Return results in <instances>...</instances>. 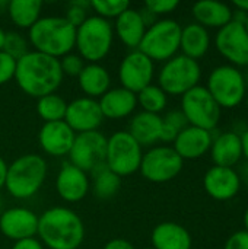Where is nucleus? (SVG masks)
I'll return each instance as SVG.
<instances>
[{
	"mask_svg": "<svg viewBox=\"0 0 248 249\" xmlns=\"http://www.w3.org/2000/svg\"><path fill=\"white\" fill-rule=\"evenodd\" d=\"M203 187L208 196L216 201H228L241 190V178L235 168L212 166L203 177Z\"/></svg>",
	"mask_w": 248,
	"mask_h": 249,
	"instance_id": "obj_17",
	"label": "nucleus"
},
{
	"mask_svg": "<svg viewBox=\"0 0 248 249\" xmlns=\"http://www.w3.org/2000/svg\"><path fill=\"white\" fill-rule=\"evenodd\" d=\"M161 130H162V117L142 111L132 118L127 131L143 147L161 142Z\"/></svg>",
	"mask_w": 248,
	"mask_h": 249,
	"instance_id": "obj_26",
	"label": "nucleus"
},
{
	"mask_svg": "<svg viewBox=\"0 0 248 249\" xmlns=\"http://www.w3.org/2000/svg\"><path fill=\"white\" fill-rule=\"evenodd\" d=\"M143 249H153V248H143Z\"/></svg>",
	"mask_w": 248,
	"mask_h": 249,
	"instance_id": "obj_50",
	"label": "nucleus"
},
{
	"mask_svg": "<svg viewBox=\"0 0 248 249\" xmlns=\"http://www.w3.org/2000/svg\"><path fill=\"white\" fill-rule=\"evenodd\" d=\"M15 71H16V60L7 55L4 51H0V86L13 80Z\"/></svg>",
	"mask_w": 248,
	"mask_h": 249,
	"instance_id": "obj_39",
	"label": "nucleus"
},
{
	"mask_svg": "<svg viewBox=\"0 0 248 249\" xmlns=\"http://www.w3.org/2000/svg\"><path fill=\"white\" fill-rule=\"evenodd\" d=\"M77 85L85 96L99 99L111 86V77L108 70L99 63L85 64L83 70L77 76Z\"/></svg>",
	"mask_w": 248,
	"mask_h": 249,
	"instance_id": "obj_27",
	"label": "nucleus"
},
{
	"mask_svg": "<svg viewBox=\"0 0 248 249\" xmlns=\"http://www.w3.org/2000/svg\"><path fill=\"white\" fill-rule=\"evenodd\" d=\"M244 228H246L244 231L248 232V207L246 209V212H244Z\"/></svg>",
	"mask_w": 248,
	"mask_h": 249,
	"instance_id": "obj_48",
	"label": "nucleus"
},
{
	"mask_svg": "<svg viewBox=\"0 0 248 249\" xmlns=\"http://www.w3.org/2000/svg\"><path fill=\"white\" fill-rule=\"evenodd\" d=\"M224 249H248V232L237 231L225 242Z\"/></svg>",
	"mask_w": 248,
	"mask_h": 249,
	"instance_id": "obj_40",
	"label": "nucleus"
},
{
	"mask_svg": "<svg viewBox=\"0 0 248 249\" xmlns=\"http://www.w3.org/2000/svg\"><path fill=\"white\" fill-rule=\"evenodd\" d=\"M92 174H94V178H92L91 187L96 198L110 200L120 191L121 178L115 175L113 171H110L107 166H102Z\"/></svg>",
	"mask_w": 248,
	"mask_h": 249,
	"instance_id": "obj_30",
	"label": "nucleus"
},
{
	"mask_svg": "<svg viewBox=\"0 0 248 249\" xmlns=\"http://www.w3.org/2000/svg\"><path fill=\"white\" fill-rule=\"evenodd\" d=\"M181 29L183 26L174 19H159L148 26L137 50L153 63H165L177 55L180 50Z\"/></svg>",
	"mask_w": 248,
	"mask_h": 249,
	"instance_id": "obj_6",
	"label": "nucleus"
},
{
	"mask_svg": "<svg viewBox=\"0 0 248 249\" xmlns=\"http://www.w3.org/2000/svg\"><path fill=\"white\" fill-rule=\"evenodd\" d=\"M60 67L63 71V76H70V77H76L80 74V71L85 67V61L79 54H73L69 53L64 57H61L60 60Z\"/></svg>",
	"mask_w": 248,
	"mask_h": 249,
	"instance_id": "obj_37",
	"label": "nucleus"
},
{
	"mask_svg": "<svg viewBox=\"0 0 248 249\" xmlns=\"http://www.w3.org/2000/svg\"><path fill=\"white\" fill-rule=\"evenodd\" d=\"M191 13L196 23L203 28L221 29L232 20V7L227 3L216 0H202L193 4Z\"/></svg>",
	"mask_w": 248,
	"mask_h": 249,
	"instance_id": "obj_25",
	"label": "nucleus"
},
{
	"mask_svg": "<svg viewBox=\"0 0 248 249\" xmlns=\"http://www.w3.org/2000/svg\"><path fill=\"white\" fill-rule=\"evenodd\" d=\"M38 217L35 212L26 207H12L0 216V232L4 238L18 242L37 238Z\"/></svg>",
	"mask_w": 248,
	"mask_h": 249,
	"instance_id": "obj_16",
	"label": "nucleus"
},
{
	"mask_svg": "<svg viewBox=\"0 0 248 249\" xmlns=\"http://www.w3.org/2000/svg\"><path fill=\"white\" fill-rule=\"evenodd\" d=\"M210 47V34L206 28L199 23H189L181 29L180 50L181 54L199 61L205 57Z\"/></svg>",
	"mask_w": 248,
	"mask_h": 249,
	"instance_id": "obj_28",
	"label": "nucleus"
},
{
	"mask_svg": "<svg viewBox=\"0 0 248 249\" xmlns=\"http://www.w3.org/2000/svg\"><path fill=\"white\" fill-rule=\"evenodd\" d=\"M209 152L215 166L234 168L243 159L241 136L235 131H224L213 137Z\"/></svg>",
	"mask_w": 248,
	"mask_h": 249,
	"instance_id": "obj_23",
	"label": "nucleus"
},
{
	"mask_svg": "<svg viewBox=\"0 0 248 249\" xmlns=\"http://www.w3.org/2000/svg\"><path fill=\"white\" fill-rule=\"evenodd\" d=\"M137 105L142 107L143 112L156 114L159 115L168 104V95L158 86V85H149L145 89H142L139 93H136Z\"/></svg>",
	"mask_w": 248,
	"mask_h": 249,
	"instance_id": "obj_32",
	"label": "nucleus"
},
{
	"mask_svg": "<svg viewBox=\"0 0 248 249\" xmlns=\"http://www.w3.org/2000/svg\"><path fill=\"white\" fill-rule=\"evenodd\" d=\"M37 236L48 249H77L85 239V225L73 210L56 206L38 217Z\"/></svg>",
	"mask_w": 248,
	"mask_h": 249,
	"instance_id": "obj_2",
	"label": "nucleus"
},
{
	"mask_svg": "<svg viewBox=\"0 0 248 249\" xmlns=\"http://www.w3.org/2000/svg\"><path fill=\"white\" fill-rule=\"evenodd\" d=\"M3 51L10 55L15 60H19L20 57H23L28 51H29V42L28 39L15 31L6 32V38H4V45H3Z\"/></svg>",
	"mask_w": 248,
	"mask_h": 249,
	"instance_id": "obj_35",
	"label": "nucleus"
},
{
	"mask_svg": "<svg viewBox=\"0 0 248 249\" xmlns=\"http://www.w3.org/2000/svg\"><path fill=\"white\" fill-rule=\"evenodd\" d=\"M184 160L177 155L172 146H155L143 153L139 172L155 184L172 181L183 171Z\"/></svg>",
	"mask_w": 248,
	"mask_h": 249,
	"instance_id": "obj_11",
	"label": "nucleus"
},
{
	"mask_svg": "<svg viewBox=\"0 0 248 249\" xmlns=\"http://www.w3.org/2000/svg\"><path fill=\"white\" fill-rule=\"evenodd\" d=\"M114 42V28L110 20L96 15L88 16L86 20L76 28L75 48L83 61L99 63L111 51Z\"/></svg>",
	"mask_w": 248,
	"mask_h": 249,
	"instance_id": "obj_5",
	"label": "nucleus"
},
{
	"mask_svg": "<svg viewBox=\"0 0 248 249\" xmlns=\"http://www.w3.org/2000/svg\"><path fill=\"white\" fill-rule=\"evenodd\" d=\"M178 6V0H148L145 3V12L152 16H162L172 13Z\"/></svg>",
	"mask_w": 248,
	"mask_h": 249,
	"instance_id": "obj_38",
	"label": "nucleus"
},
{
	"mask_svg": "<svg viewBox=\"0 0 248 249\" xmlns=\"http://www.w3.org/2000/svg\"><path fill=\"white\" fill-rule=\"evenodd\" d=\"M91 9L95 10V15L102 19L118 18L124 10L130 7V3L126 0H91Z\"/></svg>",
	"mask_w": 248,
	"mask_h": 249,
	"instance_id": "obj_34",
	"label": "nucleus"
},
{
	"mask_svg": "<svg viewBox=\"0 0 248 249\" xmlns=\"http://www.w3.org/2000/svg\"><path fill=\"white\" fill-rule=\"evenodd\" d=\"M151 242L153 249H191L193 247L190 232L175 222L156 225L152 231Z\"/></svg>",
	"mask_w": 248,
	"mask_h": 249,
	"instance_id": "obj_24",
	"label": "nucleus"
},
{
	"mask_svg": "<svg viewBox=\"0 0 248 249\" xmlns=\"http://www.w3.org/2000/svg\"><path fill=\"white\" fill-rule=\"evenodd\" d=\"M155 76V63L139 50H132L120 63L118 79L121 88L139 93L146 86L152 85Z\"/></svg>",
	"mask_w": 248,
	"mask_h": 249,
	"instance_id": "obj_13",
	"label": "nucleus"
},
{
	"mask_svg": "<svg viewBox=\"0 0 248 249\" xmlns=\"http://www.w3.org/2000/svg\"><path fill=\"white\" fill-rule=\"evenodd\" d=\"M76 28L64 16H44L28 31V42L34 51L60 60L75 48Z\"/></svg>",
	"mask_w": 248,
	"mask_h": 249,
	"instance_id": "obj_3",
	"label": "nucleus"
},
{
	"mask_svg": "<svg viewBox=\"0 0 248 249\" xmlns=\"http://www.w3.org/2000/svg\"><path fill=\"white\" fill-rule=\"evenodd\" d=\"M232 4H234L235 9H240V10L248 13V0H235Z\"/></svg>",
	"mask_w": 248,
	"mask_h": 249,
	"instance_id": "obj_46",
	"label": "nucleus"
},
{
	"mask_svg": "<svg viewBox=\"0 0 248 249\" xmlns=\"http://www.w3.org/2000/svg\"><path fill=\"white\" fill-rule=\"evenodd\" d=\"M88 9H91V3L89 1H83V0H76V1H70L69 7L66 10V16L64 19L72 23L75 28H77L79 25H82L86 18H88Z\"/></svg>",
	"mask_w": 248,
	"mask_h": 249,
	"instance_id": "obj_36",
	"label": "nucleus"
},
{
	"mask_svg": "<svg viewBox=\"0 0 248 249\" xmlns=\"http://www.w3.org/2000/svg\"><path fill=\"white\" fill-rule=\"evenodd\" d=\"M189 125L199 127L208 131H213L219 121L222 109L212 98L206 86H196L181 96V109H180Z\"/></svg>",
	"mask_w": 248,
	"mask_h": 249,
	"instance_id": "obj_10",
	"label": "nucleus"
},
{
	"mask_svg": "<svg viewBox=\"0 0 248 249\" xmlns=\"http://www.w3.org/2000/svg\"><path fill=\"white\" fill-rule=\"evenodd\" d=\"M202 67L199 61L177 54L164 63L158 73V86L172 96H183L193 88L199 86Z\"/></svg>",
	"mask_w": 248,
	"mask_h": 249,
	"instance_id": "obj_8",
	"label": "nucleus"
},
{
	"mask_svg": "<svg viewBox=\"0 0 248 249\" xmlns=\"http://www.w3.org/2000/svg\"><path fill=\"white\" fill-rule=\"evenodd\" d=\"M113 28L118 39L132 51L139 48L148 29V22L145 20V16L140 10L129 7L115 19Z\"/></svg>",
	"mask_w": 248,
	"mask_h": 249,
	"instance_id": "obj_21",
	"label": "nucleus"
},
{
	"mask_svg": "<svg viewBox=\"0 0 248 249\" xmlns=\"http://www.w3.org/2000/svg\"><path fill=\"white\" fill-rule=\"evenodd\" d=\"M4 38H6V31L0 26V51H3V45H4Z\"/></svg>",
	"mask_w": 248,
	"mask_h": 249,
	"instance_id": "obj_47",
	"label": "nucleus"
},
{
	"mask_svg": "<svg viewBox=\"0 0 248 249\" xmlns=\"http://www.w3.org/2000/svg\"><path fill=\"white\" fill-rule=\"evenodd\" d=\"M206 89L221 109H232L244 101L247 95V80L238 67L222 64L210 71Z\"/></svg>",
	"mask_w": 248,
	"mask_h": 249,
	"instance_id": "obj_7",
	"label": "nucleus"
},
{
	"mask_svg": "<svg viewBox=\"0 0 248 249\" xmlns=\"http://www.w3.org/2000/svg\"><path fill=\"white\" fill-rule=\"evenodd\" d=\"M241 147H243V158L248 162V130L241 134Z\"/></svg>",
	"mask_w": 248,
	"mask_h": 249,
	"instance_id": "obj_44",
	"label": "nucleus"
},
{
	"mask_svg": "<svg viewBox=\"0 0 248 249\" xmlns=\"http://www.w3.org/2000/svg\"><path fill=\"white\" fill-rule=\"evenodd\" d=\"M91 188V181L88 174L75 165L64 163L56 177V191L61 200L66 203H79L82 201Z\"/></svg>",
	"mask_w": 248,
	"mask_h": 249,
	"instance_id": "obj_18",
	"label": "nucleus"
},
{
	"mask_svg": "<svg viewBox=\"0 0 248 249\" xmlns=\"http://www.w3.org/2000/svg\"><path fill=\"white\" fill-rule=\"evenodd\" d=\"M104 115L101 112L98 99L88 96L76 98L72 102H67V109L64 115V123L76 133H89L96 131L102 124Z\"/></svg>",
	"mask_w": 248,
	"mask_h": 249,
	"instance_id": "obj_15",
	"label": "nucleus"
},
{
	"mask_svg": "<svg viewBox=\"0 0 248 249\" xmlns=\"http://www.w3.org/2000/svg\"><path fill=\"white\" fill-rule=\"evenodd\" d=\"M47 172L48 166L42 156L37 153L22 155L7 165L4 188L13 198H31L41 190Z\"/></svg>",
	"mask_w": 248,
	"mask_h": 249,
	"instance_id": "obj_4",
	"label": "nucleus"
},
{
	"mask_svg": "<svg viewBox=\"0 0 248 249\" xmlns=\"http://www.w3.org/2000/svg\"><path fill=\"white\" fill-rule=\"evenodd\" d=\"M6 174H7V163H6V160L0 156V190L4 188Z\"/></svg>",
	"mask_w": 248,
	"mask_h": 249,
	"instance_id": "obj_43",
	"label": "nucleus"
},
{
	"mask_svg": "<svg viewBox=\"0 0 248 249\" xmlns=\"http://www.w3.org/2000/svg\"><path fill=\"white\" fill-rule=\"evenodd\" d=\"M7 13L10 20L22 29H31L41 18V0H10L7 1Z\"/></svg>",
	"mask_w": 248,
	"mask_h": 249,
	"instance_id": "obj_29",
	"label": "nucleus"
},
{
	"mask_svg": "<svg viewBox=\"0 0 248 249\" xmlns=\"http://www.w3.org/2000/svg\"><path fill=\"white\" fill-rule=\"evenodd\" d=\"M98 104L104 118L123 120L134 112L137 107V98L136 93L124 88H114L107 90L98 99Z\"/></svg>",
	"mask_w": 248,
	"mask_h": 249,
	"instance_id": "obj_22",
	"label": "nucleus"
},
{
	"mask_svg": "<svg viewBox=\"0 0 248 249\" xmlns=\"http://www.w3.org/2000/svg\"><path fill=\"white\" fill-rule=\"evenodd\" d=\"M243 26H244V29L247 31V34H248V13H247V19H246V22H244V25H243Z\"/></svg>",
	"mask_w": 248,
	"mask_h": 249,
	"instance_id": "obj_49",
	"label": "nucleus"
},
{
	"mask_svg": "<svg viewBox=\"0 0 248 249\" xmlns=\"http://www.w3.org/2000/svg\"><path fill=\"white\" fill-rule=\"evenodd\" d=\"M75 139L76 133L64 121L44 123L38 131L39 147L47 155L54 158L69 155Z\"/></svg>",
	"mask_w": 248,
	"mask_h": 249,
	"instance_id": "obj_19",
	"label": "nucleus"
},
{
	"mask_svg": "<svg viewBox=\"0 0 248 249\" xmlns=\"http://www.w3.org/2000/svg\"><path fill=\"white\" fill-rule=\"evenodd\" d=\"M143 158L142 146L129 131H115L107 139L105 166L120 178L139 171Z\"/></svg>",
	"mask_w": 248,
	"mask_h": 249,
	"instance_id": "obj_9",
	"label": "nucleus"
},
{
	"mask_svg": "<svg viewBox=\"0 0 248 249\" xmlns=\"http://www.w3.org/2000/svg\"><path fill=\"white\" fill-rule=\"evenodd\" d=\"M102 249H134L133 244L129 242L127 239H121V238H115L108 241Z\"/></svg>",
	"mask_w": 248,
	"mask_h": 249,
	"instance_id": "obj_42",
	"label": "nucleus"
},
{
	"mask_svg": "<svg viewBox=\"0 0 248 249\" xmlns=\"http://www.w3.org/2000/svg\"><path fill=\"white\" fill-rule=\"evenodd\" d=\"M218 53L234 67L248 66V34L244 26L231 20L224 28L218 29L215 36Z\"/></svg>",
	"mask_w": 248,
	"mask_h": 249,
	"instance_id": "obj_14",
	"label": "nucleus"
},
{
	"mask_svg": "<svg viewBox=\"0 0 248 249\" xmlns=\"http://www.w3.org/2000/svg\"><path fill=\"white\" fill-rule=\"evenodd\" d=\"M67 102L57 93H50L37 99V112L44 123L64 121Z\"/></svg>",
	"mask_w": 248,
	"mask_h": 249,
	"instance_id": "obj_31",
	"label": "nucleus"
},
{
	"mask_svg": "<svg viewBox=\"0 0 248 249\" xmlns=\"http://www.w3.org/2000/svg\"><path fill=\"white\" fill-rule=\"evenodd\" d=\"M189 125L184 114L180 109H174L167 112L162 117V130H161V142L174 143L175 137Z\"/></svg>",
	"mask_w": 248,
	"mask_h": 249,
	"instance_id": "obj_33",
	"label": "nucleus"
},
{
	"mask_svg": "<svg viewBox=\"0 0 248 249\" xmlns=\"http://www.w3.org/2000/svg\"><path fill=\"white\" fill-rule=\"evenodd\" d=\"M70 163L83 172H95L105 166L107 137L101 131H89L76 134L73 146L69 152Z\"/></svg>",
	"mask_w": 248,
	"mask_h": 249,
	"instance_id": "obj_12",
	"label": "nucleus"
},
{
	"mask_svg": "<svg viewBox=\"0 0 248 249\" xmlns=\"http://www.w3.org/2000/svg\"><path fill=\"white\" fill-rule=\"evenodd\" d=\"M60 61L38 51H28L16 60L15 82L19 89L32 98H41L56 90L63 83Z\"/></svg>",
	"mask_w": 248,
	"mask_h": 249,
	"instance_id": "obj_1",
	"label": "nucleus"
},
{
	"mask_svg": "<svg viewBox=\"0 0 248 249\" xmlns=\"http://www.w3.org/2000/svg\"><path fill=\"white\" fill-rule=\"evenodd\" d=\"M12 249H44V247L38 241V238H29V239L15 242Z\"/></svg>",
	"mask_w": 248,
	"mask_h": 249,
	"instance_id": "obj_41",
	"label": "nucleus"
},
{
	"mask_svg": "<svg viewBox=\"0 0 248 249\" xmlns=\"http://www.w3.org/2000/svg\"><path fill=\"white\" fill-rule=\"evenodd\" d=\"M238 172V175H240V178H241V182L243 181H247L248 182V162L246 160L243 165H241V169L240 171H237Z\"/></svg>",
	"mask_w": 248,
	"mask_h": 249,
	"instance_id": "obj_45",
	"label": "nucleus"
},
{
	"mask_svg": "<svg viewBox=\"0 0 248 249\" xmlns=\"http://www.w3.org/2000/svg\"><path fill=\"white\" fill-rule=\"evenodd\" d=\"M212 142H213L212 131L187 125L175 137L172 143V149L177 152V155L183 160L186 159L193 160V159H199L205 156L210 150Z\"/></svg>",
	"mask_w": 248,
	"mask_h": 249,
	"instance_id": "obj_20",
	"label": "nucleus"
}]
</instances>
